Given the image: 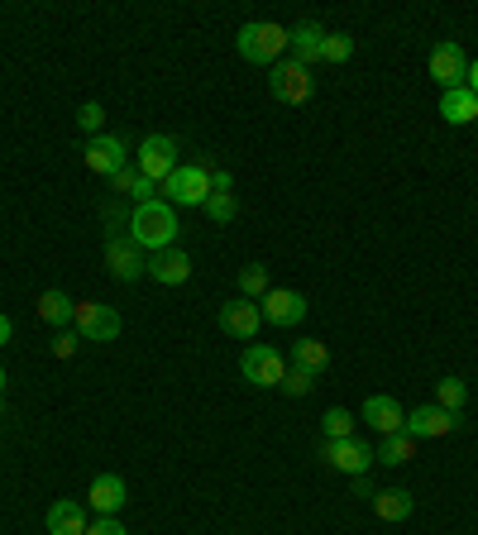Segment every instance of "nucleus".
<instances>
[{"label": "nucleus", "mask_w": 478, "mask_h": 535, "mask_svg": "<svg viewBox=\"0 0 478 535\" xmlns=\"http://www.w3.org/2000/svg\"><path fill=\"white\" fill-rule=\"evenodd\" d=\"M101 125H106V110L96 106V101H87V106L77 110V129H82V134H91V139H96V134H101Z\"/></svg>", "instance_id": "obj_32"}, {"label": "nucleus", "mask_w": 478, "mask_h": 535, "mask_svg": "<svg viewBox=\"0 0 478 535\" xmlns=\"http://www.w3.org/2000/svg\"><path fill=\"white\" fill-rule=\"evenodd\" d=\"M211 192H235V177H230L225 168H216L211 172Z\"/></svg>", "instance_id": "obj_35"}, {"label": "nucleus", "mask_w": 478, "mask_h": 535, "mask_svg": "<svg viewBox=\"0 0 478 535\" xmlns=\"http://www.w3.org/2000/svg\"><path fill=\"white\" fill-rule=\"evenodd\" d=\"M48 535H87V512H82V502L58 497V502L48 507Z\"/></svg>", "instance_id": "obj_19"}, {"label": "nucleus", "mask_w": 478, "mask_h": 535, "mask_svg": "<svg viewBox=\"0 0 478 535\" xmlns=\"http://www.w3.org/2000/svg\"><path fill=\"white\" fill-rule=\"evenodd\" d=\"M72 325H77V335L106 344V340H115V335H120V311H115V306H106V301H77Z\"/></svg>", "instance_id": "obj_7"}, {"label": "nucleus", "mask_w": 478, "mask_h": 535, "mask_svg": "<svg viewBox=\"0 0 478 535\" xmlns=\"http://www.w3.org/2000/svg\"><path fill=\"white\" fill-rule=\"evenodd\" d=\"M72 311H77V301L67 297V292H58V287H48L44 297H39V321H48V325H67Z\"/></svg>", "instance_id": "obj_25"}, {"label": "nucleus", "mask_w": 478, "mask_h": 535, "mask_svg": "<svg viewBox=\"0 0 478 535\" xmlns=\"http://www.w3.org/2000/svg\"><path fill=\"white\" fill-rule=\"evenodd\" d=\"M311 383H316V373H306V368L287 364V378H283V392L287 397H306L311 392Z\"/></svg>", "instance_id": "obj_31"}, {"label": "nucleus", "mask_w": 478, "mask_h": 535, "mask_svg": "<svg viewBox=\"0 0 478 535\" xmlns=\"http://www.w3.org/2000/svg\"><path fill=\"white\" fill-rule=\"evenodd\" d=\"M359 421H369L378 435H402V426H407V411H402V402H397V397H383V392H378V397H369V402H364V416H359Z\"/></svg>", "instance_id": "obj_17"}, {"label": "nucleus", "mask_w": 478, "mask_h": 535, "mask_svg": "<svg viewBox=\"0 0 478 535\" xmlns=\"http://www.w3.org/2000/svg\"><path fill=\"white\" fill-rule=\"evenodd\" d=\"M87 535H125V526L115 521V516H101V521H91Z\"/></svg>", "instance_id": "obj_33"}, {"label": "nucleus", "mask_w": 478, "mask_h": 535, "mask_svg": "<svg viewBox=\"0 0 478 535\" xmlns=\"http://www.w3.org/2000/svg\"><path fill=\"white\" fill-rule=\"evenodd\" d=\"M259 311H263V321H273V325H302L311 306H306V297L292 292V287H268V297L259 301Z\"/></svg>", "instance_id": "obj_11"}, {"label": "nucleus", "mask_w": 478, "mask_h": 535, "mask_svg": "<svg viewBox=\"0 0 478 535\" xmlns=\"http://www.w3.org/2000/svg\"><path fill=\"white\" fill-rule=\"evenodd\" d=\"M201 211L211 215L216 225H230V220H235V211H239V201H235V192H211V196H206V206H201Z\"/></svg>", "instance_id": "obj_29"}, {"label": "nucleus", "mask_w": 478, "mask_h": 535, "mask_svg": "<svg viewBox=\"0 0 478 535\" xmlns=\"http://www.w3.org/2000/svg\"><path fill=\"white\" fill-rule=\"evenodd\" d=\"M469 91H474V96H478V58H474V63H469Z\"/></svg>", "instance_id": "obj_37"}, {"label": "nucleus", "mask_w": 478, "mask_h": 535, "mask_svg": "<svg viewBox=\"0 0 478 535\" xmlns=\"http://www.w3.org/2000/svg\"><path fill=\"white\" fill-rule=\"evenodd\" d=\"M125 158H130L125 139H115V134L87 139V172H96V177H115V172L125 168Z\"/></svg>", "instance_id": "obj_13"}, {"label": "nucleus", "mask_w": 478, "mask_h": 535, "mask_svg": "<svg viewBox=\"0 0 478 535\" xmlns=\"http://www.w3.org/2000/svg\"><path fill=\"white\" fill-rule=\"evenodd\" d=\"M259 325H263V311H259V301H225L220 306V330L230 335V340H254L259 335Z\"/></svg>", "instance_id": "obj_12"}, {"label": "nucleus", "mask_w": 478, "mask_h": 535, "mask_svg": "<svg viewBox=\"0 0 478 535\" xmlns=\"http://www.w3.org/2000/svg\"><path fill=\"white\" fill-rule=\"evenodd\" d=\"M431 82L440 86V91L469 86V58H464V48H459L455 39H445L431 48Z\"/></svg>", "instance_id": "obj_8"}, {"label": "nucleus", "mask_w": 478, "mask_h": 535, "mask_svg": "<svg viewBox=\"0 0 478 535\" xmlns=\"http://www.w3.org/2000/svg\"><path fill=\"white\" fill-rule=\"evenodd\" d=\"M0 411H5V397H0Z\"/></svg>", "instance_id": "obj_39"}, {"label": "nucleus", "mask_w": 478, "mask_h": 535, "mask_svg": "<svg viewBox=\"0 0 478 535\" xmlns=\"http://www.w3.org/2000/svg\"><path fill=\"white\" fill-rule=\"evenodd\" d=\"M10 335H15V325H10V316L0 311V344H10Z\"/></svg>", "instance_id": "obj_36"}, {"label": "nucleus", "mask_w": 478, "mask_h": 535, "mask_svg": "<svg viewBox=\"0 0 478 535\" xmlns=\"http://www.w3.org/2000/svg\"><path fill=\"white\" fill-rule=\"evenodd\" d=\"M144 278H153L158 287H182V282L192 278V258L182 254V249H163V254H149V273Z\"/></svg>", "instance_id": "obj_16"}, {"label": "nucleus", "mask_w": 478, "mask_h": 535, "mask_svg": "<svg viewBox=\"0 0 478 535\" xmlns=\"http://www.w3.org/2000/svg\"><path fill=\"white\" fill-rule=\"evenodd\" d=\"M440 115H445L450 125H478V96L469 86H455V91L440 96Z\"/></svg>", "instance_id": "obj_20"}, {"label": "nucleus", "mask_w": 478, "mask_h": 535, "mask_svg": "<svg viewBox=\"0 0 478 535\" xmlns=\"http://www.w3.org/2000/svg\"><path fill=\"white\" fill-rule=\"evenodd\" d=\"M158 192H163L168 206H206V196H211V177L196 168V163H187V168H177Z\"/></svg>", "instance_id": "obj_6"}, {"label": "nucleus", "mask_w": 478, "mask_h": 535, "mask_svg": "<svg viewBox=\"0 0 478 535\" xmlns=\"http://www.w3.org/2000/svg\"><path fill=\"white\" fill-rule=\"evenodd\" d=\"M177 206H168L163 196H153L144 206H134L130 215V239L144 249V254H163V249H173L177 244Z\"/></svg>", "instance_id": "obj_1"}, {"label": "nucleus", "mask_w": 478, "mask_h": 535, "mask_svg": "<svg viewBox=\"0 0 478 535\" xmlns=\"http://www.w3.org/2000/svg\"><path fill=\"white\" fill-rule=\"evenodd\" d=\"M321 435H326V440H354V416H349L345 407H330L326 416H321Z\"/></svg>", "instance_id": "obj_28"}, {"label": "nucleus", "mask_w": 478, "mask_h": 535, "mask_svg": "<svg viewBox=\"0 0 478 535\" xmlns=\"http://www.w3.org/2000/svg\"><path fill=\"white\" fill-rule=\"evenodd\" d=\"M321 43H326V29L321 24H297V29H287V48H292V63L311 67L316 58H321Z\"/></svg>", "instance_id": "obj_18"}, {"label": "nucleus", "mask_w": 478, "mask_h": 535, "mask_svg": "<svg viewBox=\"0 0 478 535\" xmlns=\"http://www.w3.org/2000/svg\"><path fill=\"white\" fill-rule=\"evenodd\" d=\"M110 187H115L120 196H130L134 206H144V201H153V196H158V182H149V177H144L139 168H130V163L110 177Z\"/></svg>", "instance_id": "obj_21"}, {"label": "nucleus", "mask_w": 478, "mask_h": 535, "mask_svg": "<svg viewBox=\"0 0 478 535\" xmlns=\"http://www.w3.org/2000/svg\"><path fill=\"white\" fill-rule=\"evenodd\" d=\"M464 402H469V387L459 383V378H440V383H435V407H445V411H455L459 416Z\"/></svg>", "instance_id": "obj_27"}, {"label": "nucleus", "mask_w": 478, "mask_h": 535, "mask_svg": "<svg viewBox=\"0 0 478 535\" xmlns=\"http://www.w3.org/2000/svg\"><path fill=\"white\" fill-rule=\"evenodd\" d=\"M239 373H244V383H254V387H283L287 359L278 349H268V344H249L244 359H239Z\"/></svg>", "instance_id": "obj_3"}, {"label": "nucleus", "mask_w": 478, "mask_h": 535, "mask_svg": "<svg viewBox=\"0 0 478 535\" xmlns=\"http://www.w3.org/2000/svg\"><path fill=\"white\" fill-rule=\"evenodd\" d=\"M53 354H58V359H72V354H77V335H58V340H53Z\"/></svg>", "instance_id": "obj_34"}, {"label": "nucleus", "mask_w": 478, "mask_h": 535, "mask_svg": "<svg viewBox=\"0 0 478 535\" xmlns=\"http://www.w3.org/2000/svg\"><path fill=\"white\" fill-rule=\"evenodd\" d=\"M311 67L302 63H278V72H273V82H268V91H273V101H283V106H302L306 96H311Z\"/></svg>", "instance_id": "obj_9"}, {"label": "nucleus", "mask_w": 478, "mask_h": 535, "mask_svg": "<svg viewBox=\"0 0 478 535\" xmlns=\"http://www.w3.org/2000/svg\"><path fill=\"white\" fill-rule=\"evenodd\" d=\"M378 464H388V469H402V464H412L416 459V440L402 430V435H383V445H378Z\"/></svg>", "instance_id": "obj_23"}, {"label": "nucleus", "mask_w": 478, "mask_h": 535, "mask_svg": "<svg viewBox=\"0 0 478 535\" xmlns=\"http://www.w3.org/2000/svg\"><path fill=\"white\" fill-rule=\"evenodd\" d=\"M106 268H110V278L134 282V278H144V273H149V258H144V249H139L134 239L115 235L106 244Z\"/></svg>", "instance_id": "obj_10"}, {"label": "nucleus", "mask_w": 478, "mask_h": 535, "mask_svg": "<svg viewBox=\"0 0 478 535\" xmlns=\"http://www.w3.org/2000/svg\"><path fill=\"white\" fill-rule=\"evenodd\" d=\"M235 48H239V58H244V63L268 67V63H278V58H283V48H287V29H278V24H263V20L239 24Z\"/></svg>", "instance_id": "obj_2"}, {"label": "nucleus", "mask_w": 478, "mask_h": 535, "mask_svg": "<svg viewBox=\"0 0 478 535\" xmlns=\"http://www.w3.org/2000/svg\"><path fill=\"white\" fill-rule=\"evenodd\" d=\"M239 297H244V301H263V297H268V268H263V263L239 268Z\"/></svg>", "instance_id": "obj_26"}, {"label": "nucleus", "mask_w": 478, "mask_h": 535, "mask_svg": "<svg viewBox=\"0 0 478 535\" xmlns=\"http://www.w3.org/2000/svg\"><path fill=\"white\" fill-rule=\"evenodd\" d=\"M177 168H182V163H177V139L173 134H149V139L139 144V172H144L149 182L163 187Z\"/></svg>", "instance_id": "obj_5"}, {"label": "nucleus", "mask_w": 478, "mask_h": 535, "mask_svg": "<svg viewBox=\"0 0 478 535\" xmlns=\"http://www.w3.org/2000/svg\"><path fill=\"white\" fill-rule=\"evenodd\" d=\"M292 364L306 368V373H326V368H330L326 340H297V344H292Z\"/></svg>", "instance_id": "obj_24"}, {"label": "nucleus", "mask_w": 478, "mask_h": 535, "mask_svg": "<svg viewBox=\"0 0 478 535\" xmlns=\"http://www.w3.org/2000/svg\"><path fill=\"white\" fill-rule=\"evenodd\" d=\"M373 512L383 521H407L416 512V497L407 488H383V493H373Z\"/></svg>", "instance_id": "obj_22"}, {"label": "nucleus", "mask_w": 478, "mask_h": 535, "mask_svg": "<svg viewBox=\"0 0 478 535\" xmlns=\"http://www.w3.org/2000/svg\"><path fill=\"white\" fill-rule=\"evenodd\" d=\"M125 502H130V488H125V478H120V473H101V478H91V488H87V507H91V512L115 516Z\"/></svg>", "instance_id": "obj_15"}, {"label": "nucleus", "mask_w": 478, "mask_h": 535, "mask_svg": "<svg viewBox=\"0 0 478 535\" xmlns=\"http://www.w3.org/2000/svg\"><path fill=\"white\" fill-rule=\"evenodd\" d=\"M0 397H5V364H0Z\"/></svg>", "instance_id": "obj_38"}, {"label": "nucleus", "mask_w": 478, "mask_h": 535, "mask_svg": "<svg viewBox=\"0 0 478 535\" xmlns=\"http://www.w3.org/2000/svg\"><path fill=\"white\" fill-rule=\"evenodd\" d=\"M321 459L335 473H349V478H364L378 464L373 445H364V440H321Z\"/></svg>", "instance_id": "obj_4"}, {"label": "nucleus", "mask_w": 478, "mask_h": 535, "mask_svg": "<svg viewBox=\"0 0 478 535\" xmlns=\"http://www.w3.org/2000/svg\"><path fill=\"white\" fill-rule=\"evenodd\" d=\"M459 426V416L455 411H445V407H416L407 411V435L412 440H440V435H450V430Z\"/></svg>", "instance_id": "obj_14"}, {"label": "nucleus", "mask_w": 478, "mask_h": 535, "mask_svg": "<svg viewBox=\"0 0 478 535\" xmlns=\"http://www.w3.org/2000/svg\"><path fill=\"white\" fill-rule=\"evenodd\" d=\"M349 53H354V39H349V34H326L321 63H349Z\"/></svg>", "instance_id": "obj_30"}]
</instances>
